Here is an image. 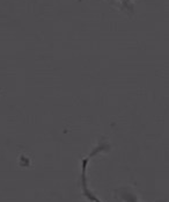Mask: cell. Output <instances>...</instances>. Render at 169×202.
I'll use <instances>...</instances> for the list:
<instances>
[{"label":"cell","instance_id":"1","mask_svg":"<svg viewBox=\"0 0 169 202\" xmlns=\"http://www.w3.org/2000/svg\"><path fill=\"white\" fill-rule=\"evenodd\" d=\"M108 150H109V145H108V144L101 142V143L97 144V147H96L93 151L89 152L88 156H86L84 158L81 159V177H80V178H81V182H80V185H81V191H82V195L86 197L87 200H89L91 202H103V201L100 200V199L96 196V194L88 187V179H87V168H88V164H89V161H91V159H92L93 157H95V156L99 155V153L105 152V151H108ZM121 200H122L123 202H140L139 199H138V196H137L134 193H132L130 189H123V191L121 192Z\"/></svg>","mask_w":169,"mask_h":202}]
</instances>
